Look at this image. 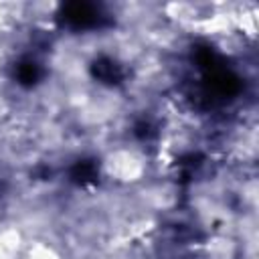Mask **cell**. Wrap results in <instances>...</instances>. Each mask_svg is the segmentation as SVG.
Instances as JSON below:
<instances>
[{
	"instance_id": "obj_4",
	"label": "cell",
	"mask_w": 259,
	"mask_h": 259,
	"mask_svg": "<svg viewBox=\"0 0 259 259\" xmlns=\"http://www.w3.org/2000/svg\"><path fill=\"white\" fill-rule=\"evenodd\" d=\"M71 176H73L77 182L93 180V178H95V164H93V162H79V164L73 168Z\"/></svg>"
},
{
	"instance_id": "obj_2",
	"label": "cell",
	"mask_w": 259,
	"mask_h": 259,
	"mask_svg": "<svg viewBox=\"0 0 259 259\" xmlns=\"http://www.w3.org/2000/svg\"><path fill=\"white\" fill-rule=\"evenodd\" d=\"M91 71H93V75H95L99 81H103V83H119L121 77H123L119 65L113 63L111 59H99V61H95L93 67H91Z\"/></svg>"
},
{
	"instance_id": "obj_1",
	"label": "cell",
	"mask_w": 259,
	"mask_h": 259,
	"mask_svg": "<svg viewBox=\"0 0 259 259\" xmlns=\"http://www.w3.org/2000/svg\"><path fill=\"white\" fill-rule=\"evenodd\" d=\"M61 20L71 28H91L99 22V12L89 2H67L61 6Z\"/></svg>"
},
{
	"instance_id": "obj_3",
	"label": "cell",
	"mask_w": 259,
	"mask_h": 259,
	"mask_svg": "<svg viewBox=\"0 0 259 259\" xmlns=\"http://www.w3.org/2000/svg\"><path fill=\"white\" fill-rule=\"evenodd\" d=\"M40 77V71H38V65L32 63V61H22L18 67H16V79L20 85L24 87H30L38 81Z\"/></svg>"
}]
</instances>
